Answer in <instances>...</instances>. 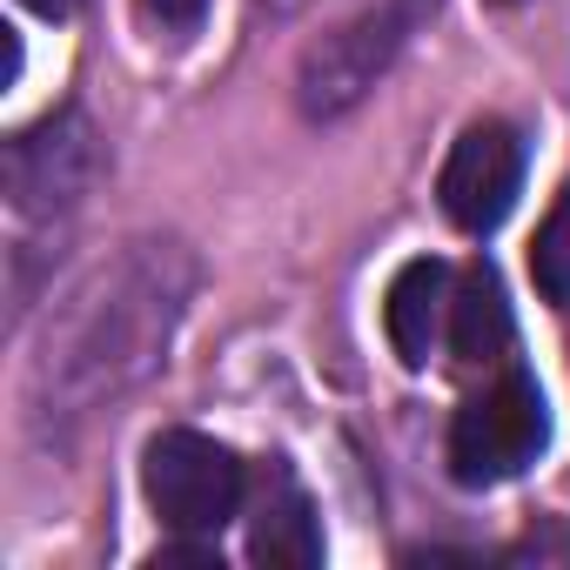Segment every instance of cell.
<instances>
[{
    "label": "cell",
    "mask_w": 570,
    "mask_h": 570,
    "mask_svg": "<svg viewBox=\"0 0 570 570\" xmlns=\"http://www.w3.org/2000/svg\"><path fill=\"white\" fill-rule=\"evenodd\" d=\"M195 262L175 242H135L68 296L48 350L35 356V416H88L168 363L188 309Z\"/></svg>",
    "instance_id": "1"
},
{
    "label": "cell",
    "mask_w": 570,
    "mask_h": 570,
    "mask_svg": "<svg viewBox=\"0 0 570 570\" xmlns=\"http://www.w3.org/2000/svg\"><path fill=\"white\" fill-rule=\"evenodd\" d=\"M436 14V0H376V8L350 14L336 35H323L309 55H303V75H296V101L309 121H336L350 115L383 75L390 61L410 48V35Z\"/></svg>",
    "instance_id": "2"
},
{
    "label": "cell",
    "mask_w": 570,
    "mask_h": 570,
    "mask_svg": "<svg viewBox=\"0 0 570 570\" xmlns=\"http://www.w3.org/2000/svg\"><path fill=\"white\" fill-rule=\"evenodd\" d=\"M141 490L155 503V517L181 537H215L235 510H242V463L228 443L202 436V430H161L141 450Z\"/></svg>",
    "instance_id": "3"
},
{
    "label": "cell",
    "mask_w": 570,
    "mask_h": 570,
    "mask_svg": "<svg viewBox=\"0 0 570 570\" xmlns=\"http://www.w3.org/2000/svg\"><path fill=\"white\" fill-rule=\"evenodd\" d=\"M550 443V410L543 390L530 376H503L483 396H470L450 423V476L470 490L510 483L537 463V450Z\"/></svg>",
    "instance_id": "4"
},
{
    "label": "cell",
    "mask_w": 570,
    "mask_h": 570,
    "mask_svg": "<svg viewBox=\"0 0 570 570\" xmlns=\"http://www.w3.org/2000/svg\"><path fill=\"white\" fill-rule=\"evenodd\" d=\"M95 175H101V141H95L88 115H75V108L48 115L8 141V195L21 215H68L95 188Z\"/></svg>",
    "instance_id": "5"
},
{
    "label": "cell",
    "mask_w": 570,
    "mask_h": 570,
    "mask_svg": "<svg viewBox=\"0 0 570 570\" xmlns=\"http://www.w3.org/2000/svg\"><path fill=\"white\" fill-rule=\"evenodd\" d=\"M436 195H443V215L456 228L490 235L517 208V195H523V141H517V128H503V121L463 128L456 148H450V161H443Z\"/></svg>",
    "instance_id": "6"
},
{
    "label": "cell",
    "mask_w": 570,
    "mask_h": 570,
    "mask_svg": "<svg viewBox=\"0 0 570 570\" xmlns=\"http://www.w3.org/2000/svg\"><path fill=\"white\" fill-rule=\"evenodd\" d=\"M248 557L282 563V570L323 563V523H316V503H309V490L296 483L289 463L262 470V497H255V517H248Z\"/></svg>",
    "instance_id": "7"
},
{
    "label": "cell",
    "mask_w": 570,
    "mask_h": 570,
    "mask_svg": "<svg viewBox=\"0 0 570 570\" xmlns=\"http://www.w3.org/2000/svg\"><path fill=\"white\" fill-rule=\"evenodd\" d=\"M450 268L436 262V255H423V262H410L396 282H390V303H383V323H390V343H396V356L410 363V370H423L430 363V350H436V336L450 330Z\"/></svg>",
    "instance_id": "8"
},
{
    "label": "cell",
    "mask_w": 570,
    "mask_h": 570,
    "mask_svg": "<svg viewBox=\"0 0 570 570\" xmlns=\"http://www.w3.org/2000/svg\"><path fill=\"white\" fill-rule=\"evenodd\" d=\"M510 303H503V282L490 262H470L456 296H450V350L463 370H490L510 356Z\"/></svg>",
    "instance_id": "9"
},
{
    "label": "cell",
    "mask_w": 570,
    "mask_h": 570,
    "mask_svg": "<svg viewBox=\"0 0 570 570\" xmlns=\"http://www.w3.org/2000/svg\"><path fill=\"white\" fill-rule=\"evenodd\" d=\"M530 275L557 309H570V188L557 195V208H550V222H543V235L530 248Z\"/></svg>",
    "instance_id": "10"
},
{
    "label": "cell",
    "mask_w": 570,
    "mask_h": 570,
    "mask_svg": "<svg viewBox=\"0 0 570 570\" xmlns=\"http://www.w3.org/2000/svg\"><path fill=\"white\" fill-rule=\"evenodd\" d=\"M202 14H208V0H141V21L161 35H188Z\"/></svg>",
    "instance_id": "11"
},
{
    "label": "cell",
    "mask_w": 570,
    "mask_h": 570,
    "mask_svg": "<svg viewBox=\"0 0 570 570\" xmlns=\"http://www.w3.org/2000/svg\"><path fill=\"white\" fill-rule=\"evenodd\" d=\"M21 8H35L41 21H68V14L81 8V0H21Z\"/></svg>",
    "instance_id": "12"
},
{
    "label": "cell",
    "mask_w": 570,
    "mask_h": 570,
    "mask_svg": "<svg viewBox=\"0 0 570 570\" xmlns=\"http://www.w3.org/2000/svg\"><path fill=\"white\" fill-rule=\"evenodd\" d=\"M503 8H510V0H503Z\"/></svg>",
    "instance_id": "13"
}]
</instances>
